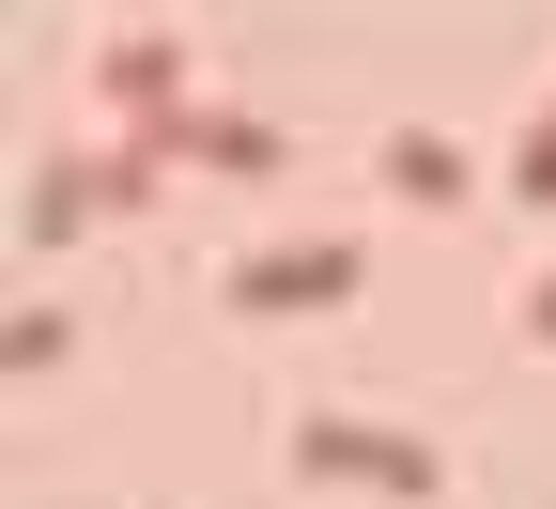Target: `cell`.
<instances>
[{
  "mask_svg": "<svg viewBox=\"0 0 556 509\" xmlns=\"http://www.w3.org/2000/svg\"><path fill=\"white\" fill-rule=\"evenodd\" d=\"M387 186H402V201H448V186H464V155H448L433 124H402V139H387Z\"/></svg>",
  "mask_w": 556,
  "mask_h": 509,
  "instance_id": "obj_4",
  "label": "cell"
},
{
  "mask_svg": "<svg viewBox=\"0 0 556 509\" xmlns=\"http://www.w3.org/2000/svg\"><path fill=\"white\" fill-rule=\"evenodd\" d=\"M356 232H325V247H263V263H232V309H325V294H356Z\"/></svg>",
  "mask_w": 556,
  "mask_h": 509,
  "instance_id": "obj_2",
  "label": "cell"
},
{
  "mask_svg": "<svg viewBox=\"0 0 556 509\" xmlns=\"http://www.w3.org/2000/svg\"><path fill=\"white\" fill-rule=\"evenodd\" d=\"M294 463H309V479H371V494H433V479H448L402 417H340V402L294 417Z\"/></svg>",
  "mask_w": 556,
  "mask_h": 509,
  "instance_id": "obj_1",
  "label": "cell"
},
{
  "mask_svg": "<svg viewBox=\"0 0 556 509\" xmlns=\"http://www.w3.org/2000/svg\"><path fill=\"white\" fill-rule=\"evenodd\" d=\"M109 93H124L139 124H186V47H170V31H109Z\"/></svg>",
  "mask_w": 556,
  "mask_h": 509,
  "instance_id": "obj_3",
  "label": "cell"
},
{
  "mask_svg": "<svg viewBox=\"0 0 556 509\" xmlns=\"http://www.w3.org/2000/svg\"><path fill=\"white\" fill-rule=\"evenodd\" d=\"M526 340H556V263H541V278H526Z\"/></svg>",
  "mask_w": 556,
  "mask_h": 509,
  "instance_id": "obj_6",
  "label": "cell"
},
{
  "mask_svg": "<svg viewBox=\"0 0 556 509\" xmlns=\"http://www.w3.org/2000/svg\"><path fill=\"white\" fill-rule=\"evenodd\" d=\"M186 139H201L217 170H278V124H248V109H186Z\"/></svg>",
  "mask_w": 556,
  "mask_h": 509,
  "instance_id": "obj_5",
  "label": "cell"
}]
</instances>
